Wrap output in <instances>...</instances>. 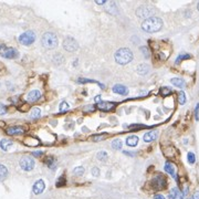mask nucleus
<instances>
[{
	"mask_svg": "<svg viewBox=\"0 0 199 199\" xmlns=\"http://www.w3.org/2000/svg\"><path fill=\"white\" fill-rule=\"evenodd\" d=\"M163 27V20L158 17H150L146 19L142 23V29L148 33H154L162 29Z\"/></svg>",
	"mask_w": 199,
	"mask_h": 199,
	"instance_id": "nucleus-1",
	"label": "nucleus"
},
{
	"mask_svg": "<svg viewBox=\"0 0 199 199\" xmlns=\"http://www.w3.org/2000/svg\"><path fill=\"white\" fill-rule=\"evenodd\" d=\"M115 61L119 65H125L133 60V53L129 48H122L115 52Z\"/></svg>",
	"mask_w": 199,
	"mask_h": 199,
	"instance_id": "nucleus-2",
	"label": "nucleus"
},
{
	"mask_svg": "<svg viewBox=\"0 0 199 199\" xmlns=\"http://www.w3.org/2000/svg\"><path fill=\"white\" fill-rule=\"evenodd\" d=\"M41 42L46 49H54L58 46V37L52 32H46L41 38Z\"/></svg>",
	"mask_w": 199,
	"mask_h": 199,
	"instance_id": "nucleus-3",
	"label": "nucleus"
},
{
	"mask_svg": "<svg viewBox=\"0 0 199 199\" xmlns=\"http://www.w3.org/2000/svg\"><path fill=\"white\" fill-rule=\"evenodd\" d=\"M0 55L6 59H15L18 58L19 52L15 48H10V46H7L6 44L0 43Z\"/></svg>",
	"mask_w": 199,
	"mask_h": 199,
	"instance_id": "nucleus-4",
	"label": "nucleus"
},
{
	"mask_svg": "<svg viewBox=\"0 0 199 199\" xmlns=\"http://www.w3.org/2000/svg\"><path fill=\"white\" fill-rule=\"evenodd\" d=\"M36 40V33L33 31H26L19 37V42L23 46H31Z\"/></svg>",
	"mask_w": 199,
	"mask_h": 199,
	"instance_id": "nucleus-5",
	"label": "nucleus"
},
{
	"mask_svg": "<svg viewBox=\"0 0 199 199\" xmlns=\"http://www.w3.org/2000/svg\"><path fill=\"white\" fill-rule=\"evenodd\" d=\"M152 186H153L154 189H156V190L164 189V188L167 186L166 177L162 174L156 175V176L153 178V180H152Z\"/></svg>",
	"mask_w": 199,
	"mask_h": 199,
	"instance_id": "nucleus-6",
	"label": "nucleus"
},
{
	"mask_svg": "<svg viewBox=\"0 0 199 199\" xmlns=\"http://www.w3.org/2000/svg\"><path fill=\"white\" fill-rule=\"evenodd\" d=\"M154 13H155V11L149 6H141L136 10V15H137L138 18L145 19V20L150 18V17H153Z\"/></svg>",
	"mask_w": 199,
	"mask_h": 199,
	"instance_id": "nucleus-7",
	"label": "nucleus"
},
{
	"mask_svg": "<svg viewBox=\"0 0 199 199\" xmlns=\"http://www.w3.org/2000/svg\"><path fill=\"white\" fill-rule=\"evenodd\" d=\"M79 48V44L72 37H67L63 40V49H65L69 52H74Z\"/></svg>",
	"mask_w": 199,
	"mask_h": 199,
	"instance_id": "nucleus-8",
	"label": "nucleus"
},
{
	"mask_svg": "<svg viewBox=\"0 0 199 199\" xmlns=\"http://www.w3.org/2000/svg\"><path fill=\"white\" fill-rule=\"evenodd\" d=\"M20 167L26 172H30L34 167V160L29 156H23L20 159Z\"/></svg>",
	"mask_w": 199,
	"mask_h": 199,
	"instance_id": "nucleus-9",
	"label": "nucleus"
},
{
	"mask_svg": "<svg viewBox=\"0 0 199 199\" xmlns=\"http://www.w3.org/2000/svg\"><path fill=\"white\" fill-rule=\"evenodd\" d=\"M26 129L22 126H10L6 129V133L8 135H20L25 134Z\"/></svg>",
	"mask_w": 199,
	"mask_h": 199,
	"instance_id": "nucleus-10",
	"label": "nucleus"
},
{
	"mask_svg": "<svg viewBox=\"0 0 199 199\" xmlns=\"http://www.w3.org/2000/svg\"><path fill=\"white\" fill-rule=\"evenodd\" d=\"M46 188V184H44V181L42 179H39L34 183L33 187H32V190H33V194L34 195H40V194L43 193V190Z\"/></svg>",
	"mask_w": 199,
	"mask_h": 199,
	"instance_id": "nucleus-11",
	"label": "nucleus"
},
{
	"mask_svg": "<svg viewBox=\"0 0 199 199\" xmlns=\"http://www.w3.org/2000/svg\"><path fill=\"white\" fill-rule=\"evenodd\" d=\"M115 103H113V102H100V103H98V107L100 108V110L102 111H105V112H108V111L113 110L114 107H115Z\"/></svg>",
	"mask_w": 199,
	"mask_h": 199,
	"instance_id": "nucleus-12",
	"label": "nucleus"
},
{
	"mask_svg": "<svg viewBox=\"0 0 199 199\" xmlns=\"http://www.w3.org/2000/svg\"><path fill=\"white\" fill-rule=\"evenodd\" d=\"M40 98H41V92L39 90H32L27 95V100L29 102H37Z\"/></svg>",
	"mask_w": 199,
	"mask_h": 199,
	"instance_id": "nucleus-13",
	"label": "nucleus"
},
{
	"mask_svg": "<svg viewBox=\"0 0 199 199\" xmlns=\"http://www.w3.org/2000/svg\"><path fill=\"white\" fill-rule=\"evenodd\" d=\"M113 92L121 95H127L129 94V89L126 86L122 85V84H115L113 86Z\"/></svg>",
	"mask_w": 199,
	"mask_h": 199,
	"instance_id": "nucleus-14",
	"label": "nucleus"
},
{
	"mask_svg": "<svg viewBox=\"0 0 199 199\" xmlns=\"http://www.w3.org/2000/svg\"><path fill=\"white\" fill-rule=\"evenodd\" d=\"M169 198L170 199H184V194L181 193L180 190L178 188H173L170 191H169Z\"/></svg>",
	"mask_w": 199,
	"mask_h": 199,
	"instance_id": "nucleus-15",
	"label": "nucleus"
},
{
	"mask_svg": "<svg viewBox=\"0 0 199 199\" xmlns=\"http://www.w3.org/2000/svg\"><path fill=\"white\" fill-rule=\"evenodd\" d=\"M13 143L12 141H10V139H7V138H2L1 142H0V147H1V149L2 150H8L10 147L12 146Z\"/></svg>",
	"mask_w": 199,
	"mask_h": 199,
	"instance_id": "nucleus-16",
	"label": "nucleus"
},
{
	"mask_svg": "<svg viewBox=\"0 0 199 199\" xmlns=\"http://www.w3.org/2000/svg\"><path fill=\"white\" fill-rule=\"evenodd\" d=\"M157 134L158 132L157 131H152V132H148L144 135V141L145 142H153L157 138Z\"/></svg>",
	"mask_w": 199,
	"mask_h": 199,
	"instance_id": "nucleus-17",
	"label": "nucleus"
},
{
	"mask_svg": "<svg viewBox=\"0 0 199 199\" xmlns=\"http://www.w3.org/2000/svg\"><path fill=\"white\" fill-rule=\"evenodd\" d=\"M149 72V67L145 63H142L137 67V73L141 74V75H146Z\"/></svg>",
	"mask_w": 199,
	"mask_h": 199,
	"instance_id": "nucleus-18",
	"label": "nucleus"
},
{
	"mask_svg": "<svg viewBox=\"0 0 199 199\" xmlns=\"http://www.w3.org/2000/svg\"><path fill=\"white\" fill-rule=\"evenodd\" d=\"M165 170L167 173H168V174H170L173 176V177L175 178V179H176V174H175V166L173 165L172 163L170 162H167L165 164Z\"/></svg>",
	"mask_w": 199,
	"mask_h": 199,
	"instance_id": "nucleus-19",
	"label": "nucleus"
},
{
	"mask_svg": "<svg viewBox=\"0 0 199 199\" xmlns=\"http://www.w3.org/2000/svg\"><path fill=\"white\" fill-rule=\"evenodd\" d=\"M170 82H172L175 86H177V87H180V89H183V87L186 85V83H185L184 80L179 79V77H174V79L170 80Z\"/></svg>",
	"mask_w": 199,
	"mask_h": 199,
	"instance_id": "nucleus-20",
	"label": "nucleus"
},
{
	"mask_svg": "<svg viewBox=\"0 0 199 199\" xmlns=\"http://www.w3.org/2000/svg\"><path fill=\"white\" fill-rule=\"evenodd\" d=\"M137 143H138V137H137V136H135V135L129 136V137H127V139H126V144L129 145V146H131V147L136 146Z\"/></svg>",
	"mask_w": 199,
	"mask_h": 199,
	"instance_id": "nucleus-21",
	"label": "nucleus"
},
{
	"mask_svg": "<svg viewBox=\"0 0 199 199\" xmlns=\"http://www.w3.org/2000/svg\"><path fill=\"white\" fill-rule=\"evenodd\" d=\"M8 176V168H7L5 165H1L0 164V181L5 180Z\"/></svg>",
	"mask_w": 199,
	"mask_h": 199,
	"instance_id": "nucleus-22",
	"label": "nucleus"
},
{
	"mask_svg": "<svg viewBox=\"0 0 199 199\" xmlns=\"http://www.w3.org/2000/svg\"><path fill=\"white\" fill-rule=\"evenodd\" d=\"M178 102L181 105L186 103V94H185L184 91H180V92L178 93Z\"/></svg>",
	"mask_w": 199,
	"mask_h": 199,
	"instance_id": "nucleus-23",
	"label": "nucleus"
},
{
	"mask_svg": "<svg viewBox=\"0 0 199 199\" xmlns=\"http://www.w3.org/2000/svg\"><path fill=\"white\" fill-rule=\"evenodd\" d=\"M40 114H41V111H40L39 107H34V108H32V111H31L30 116L32 117V118H38V117L40 116Z\"/></svg>",
	"mask_w": 199,
	"mask_h": 199,
	"instance_id": "nucleus-24",
	"label": "nucleus"
},
{
	"mask_svg": "<svg viewBox=\"0 0 199 199\" xmlns=\"http://www.w3.org/2000/svg\"><path fill=\"white\" fill-rule=\"evenodd\" d=\"M46 165L49 166L50 168L51 169H53L55 167V159L53 158L52 156H49V157H46Z\"/></svg>",
	"mask_w": 199,
	"mask_h": 199,
	"instance_id": "nucleus-25",
	"label": "nucleus"
},
{
	"mask_svg": "<svg viewBox=\"0 0 199 199\" xmlns=\"http://www.w3.org/2000/svg\"><path fill=\"white\" fill-rule=\"evenodd\" d=\"M77 81H79L80 83H90V82H91V83H96V84H98V85L101 86L102 89H104V85H103V84H101L100 82H96V81H94V80H87V79H82V77H80Z\"/></svg>",
	"mask_w": 199,
	"mask_h": 199,
	"instance_id": "nucleus-26",
	"label": "nucleus"
},
{
	"mask_svg": "<svg viewBox=\"0 0 199 199\" xmlns=\"http://www.w3.org/2000/svg\"><path fill=\"white\" fill-rule=\"evenodd\" d=\"M107 153L106 152H104V150H102V152H100V153L98 154V158L101 160V162H106L107 160Z\"/></svg>",
	"mask_w": 199,
	"mask_h": 199,
	"instance_id": "nucleus-27",
	"label": "nucleus"
},
{
	"mask_svg": "<svg viewBox=\"0 0 199 199\" xmlns=\"http://www.w3.org/2000/svg\"><path fill=\"white\" fill-rule=\"evenodd\" d=\"M73 174L75 175V176H77V177L82 176V175L84 174V168H83L82 166H79V167H77V168H74Z\"/></svg>",
	"mask_w": 199,
	"mask_h": 199,
	"instance_id": "nucleus-28",
	"label": "nucleus"
},
{
	"mask_svg": "<svg viewBox=\"0 0 199 199\" xmlns=\"http://www.w3.org/2000/svg\"><path fill=\"white\" fill-rule=\"evenodd\" d=\"M112 147L114 149H121L122 148V142L121 139H114L113 143H112Z\"/></svg>",
	"mask_w": 199,
	"mask_h": 199,
	"instance_id": "nucleus-29",
	"label": "nucleus"
},
{
	"mask_svg": "<svg viewBox=\"0 0 199 199\" xmlns=\"http://www.w3.org/2000/svg\"><path fill=\"white\" fill-rule=\"evenodd\" d=\"M172 93V89L170 87H162L160 89V94H162V96H167V95H169Z\"/></svg>",
	"mask_w": 199,
	"mask_h": 199,
	"instance_id": "nucleus-30",
	"label": "nucleus"
},
{
	"mask_svg": "<svg viewBox=\"0 0 199 199\" xmlns=\"http://www.w3.org/2000/svg\"><path fill=\"white\" fill-rule=\"evenodd\" d=\"M187 158H188V162H189V164H194V163L196 162V156H195V154L191 153V152H189V153H188V155H187Z\"/></svg>",
	"mask_w": 199,
	"mask_h": 199,
	"instance_id": "nucleus-31",
	"label": "nucleus"
},
{
	"mask_svg": "<svg viewBox=\"0 0 199 199\" xmlns=\"http://www.w3.org/2000/svg\"><path fill=\"white\" fill-rule=\"evenodd\" d=\"M186 59H190V55L189 54H180L177 59H176V63L178 64V63H179L180 61H183V60H186Z\"/></svg>",
	"mask_w": 199,
	"mask_h": 199,
	"instance_id": "nucleus-32",
	"label": "nucleus"
},
{
	"mask_svg": "<svg viewBox=\"0 0 199 199\" xmlns=\"http://www.w3.org/2000/svg\"><path fill=\"white\" fill-rule=\"evenodd\" d=\"M69 110V104H67V102H62L61 104H60V112H67Z\"/></svg>",
	"mask_w": 199,
	"mask_h": 199,
	"instance_id": "nucleus-33",
	"label": "nucleus"
},
{
	"mask_svg": "<svg viewBox=\"0 0 199 199\" xmlns=\"http://www.w3.org/2000/svg\"><path fill=\"white\" fill-rule=\"evenodd\" d=\"M65 185V176H61L59 178V180L57 181V187H62Z\"/></svg>",
	"mask_w": 199,
	"mask_h": 199,
	"instance_id": "nucleus-34",
	"label": "nucleus"
},
{
	"mask_svg": "<svg viewBox=\"0 0 199 199\" xmlns=\"http://www.w3.org/2000/svg\"><path fill=\"white\" fill-rule=\"evenodd\" d=\"M7 113V107L6 105H3L2 103H0V115H3V114Z\"/></svg>",
	"mask_w": 199,
	"mask_h": 199,
	"instance_id": "nucleus-35",
	"label": "nucleus"
},
{
	"mask_svg": "<svg viewBox=\"0 0 199 199\" xmlns=\"http://www.w3.org/2000/svg\"><path fill=\"white\" fill-rule=\"evenodd\" d=\"M104 138H105L104 135H98V136H93V137H92V141L98 142V141H102V139H104Z\"/></svg>",
	"mask_w": 199,
	"mask_h": 199,
	"instance_id": "nucleus-36",
	"label": "nucleus"
},
{
	"mask_svg": "<svg viewBox=\"0 0 199 199\" xmlns=\"http://www.w3.org/2000/svg\"><path fill=\"white\" fill-rule=\"evenodd\" d=\"M92 174L94 177H98V176H100V169L98 168V167H94V168L92 169Z\"/></svg>",
	"mask_w": 199,
	"mask_h": 199,
	"instance_id": "nucleus-37",
	"label": "nucleus"
},
{
	"mask_svg": "<svg viewBox=\"0 0 199 199\" xmlns=\"http://www.w3.org/2000/svg\"><path fill=\"white\" fill-rule=\"evenodd\" d=\"M141 51H142L143 53L145 52V57H146V58H149V52H148L147 48H145V46H142V48H141Z\"/></svg>",
	"mask_w": 199,
	"mask_h": 199,
	"instance_id": "nucleus-38",
	"label": "nucleus"
},
{
	"mask_svg": "<svg viewBox=\"0 0 199 199\" xmlns=\"http://www.w3.org/2000/svg\"><path fill=\"white\" fill-rule=\"evenodd\" d=\"M42 155V152H33V156H36V157H40Z\"/></svg>",
	"mask_w": 199,
	"mask_h": 199,
	"instance_id": "nucleus-39",
	"label": "nucleus"
},
{
	"mask_svg": "<svg viewBox=\"0 0 199 199\" xmlns=\"http://www.w3.org/2000/svg\"><path fill=\"white\" fill-rule=\"evenodd\" d=\"M198 111H199V104H197L196 111H195V116H196V119H198Z\"/></svg>",
	"mask_w": 199,
	"mask_h": 199,
	"instance_id": "nucleus-40",
	"label": "nucleus"
},
{
	"mask_svg": "<svg viewBox=\"0 0 199 199\" xmlns=\"http://www.w3.org/2000/svg\"><path fill=\"white\" fill-rule=\"evenodd\" d=\"M95 2L98 3V5H105V3H106V1H105V0H96Z\"/></svg>",
	"mask_w": 199,
	"mask_h": 199,
	"instance_id": "nucleus-41",
	"label": "nucleus"
},
{
	"mask_svg": "<svg viewBox=\"0 0 199 199\" xmlns=\"http://www.w3.org/2000/svg\"><path fill=\"white\" fill-rule=\"evenodd\" d=\"M154 199H165V197L162 196V195H155V197H154Z\"/></svg>",
	"mask_w": 199,
	"mask_h": 199,
	"instance_id": "nucleus-42",
	"label": "nucleus"
},
{
	"mask_svg": "<svg viewBox=\"0 0 199 199\" xmlns=\"http://www.w3.org/2000/svg\"><path fill=\"white\" fill-rule=\"evenodd\" d=\"M194 199H199V191H196V193L194 194Z\"/></svg>",
	"mask_w": 199,
	"mask_h": 199,
	"instance_id": "nucleus-43",
	"label": "nucleus"
},
{
	"mask_svg": "<svg viewBox=\"0 0 199 199\" xmlns=\"http://www.w3.org/2000/svg\"><path fill=\"white\" fill-rule=\"evenodd\" d=\"M95 102H96V103H100V102H102L101 101V96H100V95H98V96L95 98Z\"/></svg>",
	"mask_w": 199,
	"mask_h": 199,
	"instance_id": "nucleus-44",
	"label": "nucleus"
},
{
	"mask_svg": "<svg viewBox=\"0 0 199 199\" xmlns=\"http://www.w3.org/2000/svg\"><path fill=\"white\" fill-rule=\"evenodd\" d=\"M197 8H198V10H199V2H198V5H197Z\"/></svg>",
	"mask_w": 199,
	"mask_h": 199,
	"instance_id": "nucleus-45",
	"label": "nucleus"
},
{
	"mask_svg": "<svg viewBox=\"0 0 199 199\" xmlns=\"http://www.w3.org/2000/svg\"><path fill=\"white\" fill-rule=\"evenodd\" d=\"M188 199H194V198H188Z\"/></svg>",
	"mask_w": 199,
	"mask_h": 199,
	"instance_id": "nucleus-46",
	"label": "nucleus"
}]
</instances>
